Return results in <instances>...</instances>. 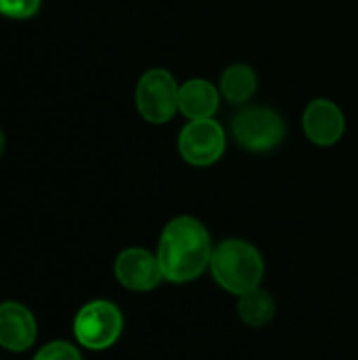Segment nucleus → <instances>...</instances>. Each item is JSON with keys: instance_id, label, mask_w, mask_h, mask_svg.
Listing matches in <instances>:
<instances>
[{"instance_id": "obj_1", "label": "nucleus", "mask_w": 358, "mask_h": 360, "mask_svg": "<svg viewBox=\"0 0 358 360\" xmlns=\"http://www.w3.org/2000/svg\"><path fill=\"white\" fill-rule=\"evenodd\" d=\"M211 234L196 217L179 215L162 228L156 257L160 262L165 281L186 285L200 278L211 264Z\"/></svg>"}, {"instance_id": "obj_2", "label": "nucleus", "mask_w": 358, "mask_h": 360, "mask_svg": "<svg viewBox=\"0 0 358 360\" xmlns=\"http://www.w3.org/2000/svg\"><path fill=\"white\" fill-rule=\"evenodd\" d=\"M209 270L213 281L232 295H243L262 287L266 272L262 253L247 240L228 238L213 247Z\"/></svg>"}, {"instance_id": "obj_3", "label": "nucleus", "mask_w": 358, "mask_h": 360, "mask_svg": "<svg viewBox=\"0 0 358 360\" xmlns=\"http://www.w3.org/2000/svg\"><path fill=\"white\" fill-rule=\"evenodd\" d=\"M232 137L247 152H270L285 139L287 127L281 112L266 105H247L232 118Z\"/></svg>"}, {"instance_id": "obj_4", "label": "nucleus", "mask_w": 358, "mask_h": 360, "mask_svg": "<svg viewBox=\"0 0 358 360\" xmlns=\"http://www.w3.org/2000/svg\"><path fill=\"white\" fill-rule=\"evenodd\" d=\"M124 319L116 304L108 300H95L84 304L74 316V338L87 350H108L122 335Z\"/></svg>"}, {"instance_id": "obj_5", "label": "nucleus", "mask_w": 358, "mask_h": 360, "mask_svg": "<svg viewBox=\"0 0 358 360\" xmlns=\"http://www.w3.org/2000/svg\"><path fill=\"white\" fill-rule=\"evenodd\" d=\"M139 116L150 124H167L179 112V84L165 68L148 70L135 89Z\"/></svg>"}, {"instance_id": "obj_6", "label": "nucleus", "mask_w": 358, "mask_h": 360, "mask_svg": "<svg viewBox=\"0 0 358 360\" xmlns=\"http://www.w3.org/2000/svg\"><path fill=\"white\" fill-rule=\"evenodd\" d=\"M179 156L198 169L215 165L226 152V131L215 118L188 120L177 137Z\"/></svg>"}, {"instance_id": "obj_7", "label": "nucleus", "mask_w": 358, "mask_h": 360, "mask_svg": "<svg viewBox=\"0 0 358 360\" xmlns=\"http://www.w3.org/2000/svg\"><path fill=\"white\" fill-rule=\"evenodd\" d=\"M114 276L124 289L135 293H148L165 281L156 253L143 247H129L120 251L114 262Z\"/></svg>"}, {"instance_id": "obj_8", "label": "nucleus", "mask_w": 358, "mask_h": 360, "mask_svg": "<svg viewBox=\"0 0 358 360\" xmlns=\"http://www.w3.org/2000/svg\"><path fill=\"white\" fill-rule=\"evenodd\" d=\"M302 129L314 146L329 148V146H335L344 137L346 116L338 103H333L331 99L319 97L306 105L304 116H302Z\"/></svg>"}, {"instance_id": "obj_9", "label": "nucleus", "mask_w": 358, "mask_h": 360, "mask_svg": "<svg viewBox=\"0 0 358 360\" xmlns=\"http://www.w3.org/2000/svg\"><path fill=\"white\" fill-rule=\"evenodd\" d=\"M38 335L34 314L19 302L0 304V348L8 352H25Z\"/></svg>"}, {"instance_id": "obj_10", "label": "nucleus", "mask_w": 358, "mask_h": 360, "mask_svg": "<svg viewBox=\"0 0 358 360\" xmlns=\"http://www.w3.org/2000/svg\"><path fill=\"white\" fill-rule=\"evenodd\" d=\"M219 86L205 78H190L179 84V112L188 120L213 118L219 110Z\"/></svg>"}, {"instance_id": "obj_11", "label": "nucleus", "mask_w": 358, "mask_h": 360, "mask_svg": "<svg viewBox=\"0 0 358 360\" xmlns=\"http://www.w3.org/2000/svg\"><path fill=\"white\" fill-rule=\"evenodd\" d=\"M257 91V74L247 63H232L222 72L219 93L228 103L245 105Z\"/></svg>"}, {"instance_id": "obj_12", "label": "nucleus", "mask_w": 358, "mask_h": 360, "mask_svg": "<svg viewBox=\"0 0 358 360\" xmlns=\"http://www.w3.org/2000/svg\"><path fill=\"white\" fill-rule=\"evenodd\" d=\"M236 312H238V319L247 327L262 329V327L272 323V319L276 314V302L266 289L257 287L253 291H247V293L238 295Z\"/></svg>"}, {"instance_id": "obj_13", "label": "nucleus", "mask_w": 358, "mask_h": 360, "mask_svg": "<svg viewBox=\"0 0 358 360\" xmlns=\"http://www.w3.org/2000/svg\"><path fill=\"white\" fill-rule=\"evenodd\" d=\"M32 360H82V354L78 352L74 344L55 340L42 346Z\"/></svg>"}, {"instance_id": "obj_14", "label": "nucleus", "mask_w": 358, "mask_h": 360, "mask_svg": "<svg viewBox=\"0 0 358 360\" xmlns=\"http://www.w3.org/2000/svg\"><path fill=\"white\" fill-rule=\"evenodd\" d=\"M42 0H0V15L11 19H30L38 13Z\"/></svg>"}, {"instance_id": "obj_15", "label": "nucleus", "mask_w": 358, "mask_h": 360, "mask_svg": "<svg viewBox=\"0 0 358 360\" xmlns=\"http://www.w3.org/2000/svg\"><path fill=\"white\" fill-rule=\"evenodd\" d=\"M4 133H2V129H0V156H2V152H4Z\"/></svg>"}]
</instances>
